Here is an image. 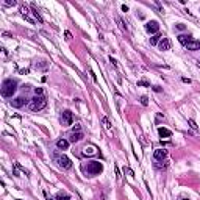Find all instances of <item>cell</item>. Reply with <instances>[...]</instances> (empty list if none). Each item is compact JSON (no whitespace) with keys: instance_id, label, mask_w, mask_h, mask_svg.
<instances>
[{"instance_id":"14","label":"cell","mask_w":200,"mask_h":200,"mask_svg":"<svg viewBox=\"0 0 200 200\" xmlns=\"http://www.w3.org/2000/svg\"><path fill=\"white\" fill-rule=\"evenodd\" d=\"M186 49H188V50H199V49H200V41H194V39H192V41L186 46Z\"/></svg>"},{"instance_id":"5","label":"cell","mask_w":200,"mask_h":200,"mask_svg":"<svg viewBox=\"0 0 200 200\" xmlns=\"http://www.w3.org/2000/svg\"><path fill=\"white\" fill-rule=\"evenodd\" d=\"M146 30H147L149 33H158V30H159L158 22H157V20H150V22H147Z\"/></svg>"},{"instance_id":"16","label":"cell","mask_w":200,"mask_h":200,"mask_svg":"<svg viewBox=\"0 0 200 200\" xmlns=\"http://www.w3.org/2000/svg\"><path fill=\"white\" fill-rule=\"evenodd\" d=\"M161 38H163V36H159V35H155L153 38H150V44H152V46H155V44H158V42L161 41Z\"/></svg>"},{"instance_id":"20","label":"cell","mask_w":200,"mask_h":200,"mask_svg":"<svg viewBox=\"0 0 200 200\" xmlns=\"http://www.w3.org/2000/svg\"><path fill=\"white\" fill-rule=\"evenodd\" d=\"M35 94L36 96H42V88H35Z\"/></svg>"},{"instance_id":"26","label":"cell","mask_w":200,"mask_h":200,"mask_svg":"<svg viewBox=\"0 0 200 200\" xmlns=\"http://www.w3.org/2000/svg\"><path fill=\"white\" fill-rule=\"evenodd\" d=\"M138 85H139V86H147L149 83H147V81H139V83H138Z\"/></svg>"},{"instance_id":"17","label":"cell","mask_w":200,"mask_h":200,"mask_svg":"<svg viewBox=\"0 0 200 200\" xmlns=\"http://www.w3.org/2000/svg\"><path fill=\"white\" fill-rule=\"evenodd\" d=\"M70 197L67 196V194H63V192H58L57 194V200H69Z\"/></svg>"},{"instance_id":"30","label":"cell","mask_w":200,"mask_h":200,"mask_svg":"<svg viewBox=\"0 0 200 200\" xmlns=\"http://www.w3.org/2000/svg\"><path fill=\"white\" fill-rule=\"evenodd\" d=\"M47 200H53V199H47Z\"/></svg>"},{"instance_id":"10","label":"cell","mask_w":200,"mask_h":200,"mask_svg":"<svg viewBox=\"0 0 200 200\" xmlns=\"http://www.w3.org/2000/svg\"><path fill=\"white\" fill-rule=\"evenodd\" d=\"M178 41L183 44V46H188V44L192 41V38H191V35H180L178 36Z\"/></svg>"},{"instance_id":"2","label":"cell","mask_w":200,"mask_h":200,"mask_svg":"<svg viewBox=\"0 0 200 200\" xmlns=\"http://www.w3.org/2000/svg\"><path fill=\"white\" fill-rule=\"evenodd\" d=\"M83 170L88 172L89 175H97L103 170V166H102V163H99V161H89L88 164L83 166Z\"/></svg>"},{"instance_id":"23","label":"cell","mask_w":200,"mask_h":200,"mask_svg":"<svg viewBox=\"0 0 200 200\" xmlns=\"http://www.w3.org/2000/svg\"><path fill=\"white\" fill-rule=\"evenodd\" d=\"M7 5H8V7H11V5L14 7V5H16V2H14V0H8V2H7Z\"/></svg>"},{"instance_id":"13","label":"cell","mask_w":200,"mask_h":200,"mask_svg":"<svg viewBox=\"0 0 200 200\" xmlns=\"http://www.w3.org/2000/svg\"><path fill=\"white\" fill-rule=\"evenodd\" d=\"M158 133H159L161 138H169V136L172 135V131L167 130V128H164V127H159V128H158Z\"/></svg>"},{"instance_id":"25","label":"cell","mask_w":200,"mask_h":200,"mask_svg":"<svg viewBox=\"0 0 200 200\" xmlns=\"http://www.w3.org/2000/svg\"><path fill=\"white\" fill-rule=\"evenodd\" d=\"M66 39H72V35L69 31H66Z\"/></svg>"},{"instance_id":"12","label":"cell","mask_w":200,"mask_h":200,"mask_svg":"<svg viewBox=\"0 0 200 200\" xmlns=\"http://www.w3.org/2000/svg\"><path fill=\"white\" fill-rule=\"evenodd\" d=\"M57 147L59 149V150H66L69 147V141H66V139H58L57 141Z\"/></svg>"},{"instance_id":"29","label":"cell","mask_w":200,"mask_h":200,"mask_svg":"<svg viewBox=\"0 0 200 200\" xmlns=\"http://www.w3.org/2000/svg\"><path fill=\"white\" fill-rule=\"evenodd\" d=\"M183 200H189V199H183Z\"/></svg>"},{"instance_id":"6","label":"cell","mask_w":200,"mask_h":200,"mask_svg":"<svg viewBox=\"0 0 200 200\" xmlns=\"http://www.w3.org/2000/svg\"><path fill=\"white\" fill-rule=\"evenodd\" d=\"M58 164L61 166V167H64V169H69L70 166H72V163H70V159L66 157V155H61V157L58 158Z\"/></svg>"},{"instance_id":"7","label":"cell","mask_w":200,"mask_h":200,"mask_svg":"<svg viewBox=\"0 0 200 200\" xmlns=\"http://www.w3.org/2000/svg\"><path fill=\"white\" fill-rule=\"evenodd\" d=\"M25 103H27V99H24V97H17V99L11 100V107L13 108H22Z\"/></svg>"},{"instance_id":"1","label":"cell","mask_w":200,"mask_h":200,"mask_svg":"<svg viewBox=\"0 0 200 200\" xmlns=\"http://www.w3.org/2000/svg\"><path fill=\"white\" fill-rule=\"evenodd\" d=\"M17 89V83L13 78H8L3 81V86H2V96L3 97H13V94Z\"/></svg>"},{"instance_id":"11","label":"cell","mask_w":200,"mask_h":200,"mask_svg":"<svg viewBox=\"0 0 200 200\" xmlns=\"http://www.w3.org/2000/svg\"><path fill=\"white\" fill-rule=\"evenodd\" d=\"M83 139V133L81 131H74V133H72V135H70V142H78V141H81Z\"/></svg>"},{"instance_id":"22","label":"cell","mask_w":200,"mask_h":200,"mask_svg":"<svg viewBox=\"0 0 200 200\" xmlns=\"http://www.w3.org/2000/svg\"><path fill=\"white\" fill-rule=\"evenodd\" d=\"M189 125L192 127V128H197V125H196V122H194L192 119H189Z\"/></svg>"},{"instance_id":"19","label":"cell","mask_w":200,"mask_h":200,"mask_svg":"<svg viewBox=\"0 0 200 200\" xmlns=\"http://www.w3.org/2000/svg\"><path fill=\"white\" fill-rule=\"evenodd\" d=\"M33 14H35V17H36L38 20H39V22H42L41 16H39V13H38V11H36V8H35V7H33Z\"/></svg>"},{"instance_id":"4","label":"cell","mask_w":200,"mask_h":200,"mask_svg":"<svg viewBox=\"0 0 200 200\" xmlns=\"http://www.w3.org/2000/svg\"><path fill=\"white\" fill-rule=\"evenodd\" d=\"M61 122H63V125H66V127L72 125V122H74V116H72L70 111H64L63 116H61Z\"/></svg>"},{"instance_id":"15","label":"cell","mask_w":200,"mask_h":200,"mask_svg":"<svg viewBox=\"0 0 200 200\" xmlns=\"http://www.w3.org/2000/svg\"><path fill=\"white\" fill-rule=\"evenodd\" d=\"M83 153H85V155H96L97 153V149L94 147V146H88V147H85Z\"/></svg>"},{"instance_id":"28","label":"cell","mask_w":200,"mask_h":200,"mask_svg":"<svg viewBox=\"0 0 200 200\" xmlns=\"http://www.w3.org/2000/svg\"><path fill=\"white\" fill-rule=\"evenodd\" d=\"M74 131H80V125H75L74 127Z\"/></svg>"},{"instance_id":"9","label":"cell","mask_w":200,"mask_h":200,"mask_svg":"<svg viewBox=\"0 0 200 200\" xmlns=\"http://www.w3.org/2000/svg\"><path fill=\"white\" fill-rule=\"evenodd\" d=\"M153 157H155V159H164L166 157H167V150H164V149H158V150H155Z\"/></svg>"},{"instance_id":"3","label":"cell","mask_w":200,"mask_h":200,"mask_svg":"<svg viewBox=\"0 0 200 200\" xmlns=\"http://www.w3.org/2000/svg\"><path fill=\"white\" fill-rule=\"evenodd\" d=\"M46 105H47V99H46V97H44V96H36V97L31 99L30 108H31L33 111H39V109H44V108H46Z\"/></svg>"},{"instance_id":"8","label":"cell","mask_w":200,"mask_h":200,"mask_svg":"<svg viewBox=\"0 0 200 200\" xmlns=\"http://www.w3.org/2000/svg\"><path fill=\"white\" fill-rule=\"evenodd\" d=\"M158 47H159V50H163V52H166V50H169L170 49V41L167 39V38H161V41H159V44H158Z\"/></svg>"},{"instance_id":"18","label":"cell","mask_w":200,"mask_h":200,"mask_svg":"<svg viewBox=\"0 0 200 200\" xmlns=\"http://www.w3.org/2000/svg\"><path fill=\"white\" fill-rule=\"evenodd\" d=\"M102 122H103V125H105V128H107V130L111 128V124H109V120L107 117H102Z\"/></svg>"},{"instance_id":"27","label":"cell","mask_w":200,"mask_h":200,"mask_svg":"<svg viewBox=\"0 0 200 200\" xmlns=\"http://www.w3.org/2000/svg\"><path fill=\"white\" fill-rule=\"evenodd\" d=\"M177 28H178V30H185V25H181V24H178V25H177Z\"/></svg>"},{"instance_id":"21","label":"cell","mask_w":200,"mask_h":200,"mask_svg":"<svg viewBox=\"0 0 200 200\" xmlns=\"http://www.w3.org/2000/svg\"><path fill=\"white\" fill-rule=\"evenodd\" d=\"M147 100H149V99H147L146 96H142V97H141V103H142V105H147V103H149Z\"/></svg>"},{"instance_id":"24","label":"cell","mask_w":200,"mask_h":200,"mask_svg":"<svg viewBox=\"0 0 200 200\" xmlns=\"http://www.w3.org/2000/svg\"><path fill=\"white\" fill-rule=\"evenodd\" d=\"M153 91L155 92H161V88L159 86H153Z\"/></svg>"}]
</instances>
